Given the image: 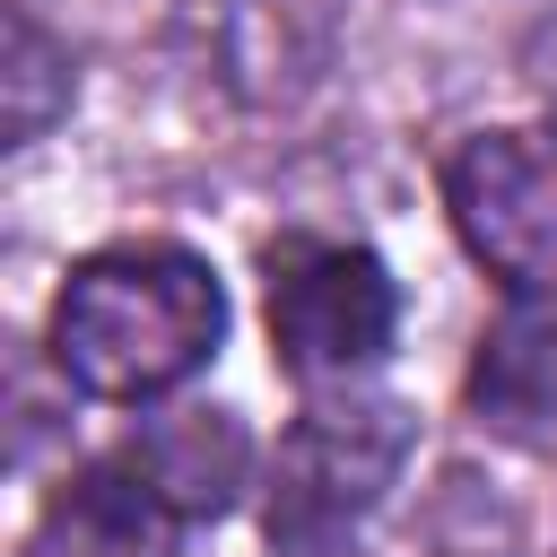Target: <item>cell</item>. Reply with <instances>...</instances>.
<instances>
[{"mask_svg":"<svg viewBox=\"0 0 557 557\" xmlns=\"http://www.w3.org/2000/svg\"><path fill=\"white\" fill-rule=\"evenodd\" d=\"M122 453L165 487V505L200 531L235 505L244 470H252V444L235 426V409H174V418H148L139 435H122Z\"/></svg>","mask_w":557,"mask_h":557,"instance_id":"52a82bcc","label":"cell"},{"mask_svg":"<svg viewBox=\"0 0 557 557\" xmlns=\"http://www.w3.org/2000/svg\"><path fill=\"white\" fill-rule=\"evenodd\" d=\"M470 409L505 444L557 453V305H522V313L487 322V339L470 357Z\"/></svg>","mask_w":557,"mask_h":557,"instance_id":"8992f818","label":"cell"},{"mask_svg":"<svg viewBox=\"0 0 557 557\" xmlns=\"http://www.w3.org/2000/svg\"><path fill=\"white\" fill-rule=\"evenodd\" d=\"M226 339V287L183 244H104L52 296V366L96 400H157Z\"/></svg>","mask_w":557,"mask_h":557,"instance_id":"6da1fadb","label":"cell"},{"mask_svg":"<svg viewBox=\"0 0 557 557\" xmlns=\"http://www.w3.org/2000/svg\"><path fill=\"white\" fill-rule=\"evenodd\" d=\"M444 209L487 278L557 296V131H479L444 157Z\"/></svg>","mask_w":557,"mask_h":557,"instance_id":"277c9868","label":"cell"},{"mask_svg":"<svg viewBox=\"0 0 557 557\" xmlns=\"http://www.w3.org/2000/svg\"><path fill=\"white\" fill-rule=\"evenodd\" d=\"M191 540V522L165 505V487L113 444L87 470H70L26 540V557H174Z\"/></svg>","mask_w":557,"mask_h":557,"instance_id":"5b68a950","label":"cell"},{"mask_svg":"<svg viewBox=\"0 0 557 557\" xmlns=\"http://www.w3.org/2000/svg\"><path fill=\"white\" fill-rule=\"evenodd\" d=\"M70 104V52L44 35V17L26 0H9V52H0V131L9 148L44 139V122Z\"/></svg>","mask_w":557,"mask_h":557,"instance_id":"ba28073f","label":"cell"},{"mask_svg":"<svg viewBox=\"0 0 557 557\" xmlns=\"http://www.w3.org/2000/svg\"><path fill=\"white\" fill-rule=\"evenodd\" d=\"M418 418L400 400H313L270 453V548L278 557H339L357 522L392 496Z\"/></svg>","mask_w":557,"mask_h":557,"instance_id":"7a4b0ae2","label":"cell"},{"mask_svg":"<svg viewBox=\"0 0 557 557\" xmlns=\"http://www.w3.org/2000/svg\"><path fill=\"white\" fill-rule=\"evenodd\" d=\"M270 348L296 383L357 374L392 348L400 331V287L366 244H322V235H278L270 244Z\"/></svg>","mask_w":557,"mask_h":557,"instance_id":"3957f363","label":"cell"}]
</instances>
